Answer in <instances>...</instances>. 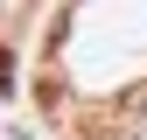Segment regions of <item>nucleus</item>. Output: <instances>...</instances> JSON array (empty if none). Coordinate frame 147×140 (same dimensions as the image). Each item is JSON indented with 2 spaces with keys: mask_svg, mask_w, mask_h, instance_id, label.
I'll use <instances>...</instances> for the list:
<instances>
[{
  "mask_svg": "<svg viewBox=\"0 0 147 140\" xmlns=\"http://www.w3.org/2000/svg\"><path fill=\"white\" fill-rule=\"evenodd\" d=\"M35 7V0H0V49L14 42V28H21V14Z\"/></svg>",
  "mask_w": 147,
  "mask_h": 140,
  "instance_id": "nucleus-2",
  "label": "nucleus"
},
{
  "mask_svg": "<svg viewBox=\"0 0 147 140\" xmlns=\"http://www.w3.org/2000/svg\"><path fill=\"white\" fill-rule=\"evenodd\" d=\"M35 91L63 140H126L147 119V0H70Z\"/></svg>",
  "mask_w": 147,
  "mask_h": 140,
  "instance_id": "nucleus-1",
  "label": "nucleus"
}]
</instances>
